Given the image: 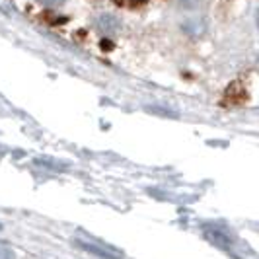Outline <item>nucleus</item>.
<instances>
[{"label": "nucleus", "mask_w": 259, "mask_h": 259, "mask_svg": "<svg viewBox=\"0 0 259 259\" xmlns=\"http://www.w3.org/2000/svg\"><path fill=\"white\" fill-rule=\"evenodd\" d=\"M80 249H84L86 253H92L98 259H123V253L111 246L105 244H96V242H86V240H74Z\"/></svg>", "instance_id": "obj_1"}, {"label": "nucleus", "mask_w": 259, "mask_h": 259, "mask_svg": "<svg viewBox=\"0 0 259 259\" xmlns=\"http://www.w3.org/2000/svg\"><path fill=\"white\" fill-rule=\"evenodd\" d=\"M205 238H207L210 244L224 247V249H228V247L232 246L230 236L224 232V230H221V228H205Z\"/></svg>", "instance_id": "obj_2"}, {"label": "nucleus", "mask_w": 259, "mask_h": 259, "mask_svg": "<svg viewBox=\"0 0 259 259\" xmlns=\"http://www.w3.org/2000/svg\"><path fill=\"white\" fill-rule=\"evenodd\" d=\"M96 26L100 31H104V33H115L117 29H119V20H117L115 16H111V14H102L98 20H96Z\"/></svg>", "instance_id": "obj_3"}, {"label": "nucleus", "mask_w": 259, "mask_h": 259, "mask_svg": "<svg viewBox=\"0 0 259 259\" xmlns=\"http://www.w3.org/2000/svg\"><path fill=\"white\" fill-rule=\"evenodd\" d=\"M0 259H16V251L10 246L0 244Z\"/></svg>", "instance_id": "obj_4"}, {"label": "nucleus", "mask_w": 259, "mask_h": 259, "mask_svg": "<svg viewBox=\"0 0 259 259\" xmlns=\"http://www.w3.org/2000/svg\"><path fill=\"white\" fill-rule=\"evenodd\" d=\"M39 4H43V6H47V8H57V6H61V4H65L66 0H37Z\"/></svg>", "instance_id": "obj_5"}, {"label": "nucleus", "mask_w": 259, "mask_h": 259, "mask_svg": "<svg viewBox=\"0 0 259 259\" xmlns=\"http://www.w3.org/2000/svg\"><path fill=\"white\" fill-rule=\"evenodd\" d=\"M255 26H257V29H259V8H257V12H255Z\"/></svg>", "instance_id": "obj_6"}, {"label": "nucleus", "mask_w": 259, "mask_h": 259, "mask_svg": "<svg viewBox=\"0 0 259 259\" xmlns=\"http://www.w3.org/2000/svg\"><path fill=\"white\" fill-rule=\"evenodd\" d=\"M0 230H2V224H0Z\"/></svg>", "instance_id": "obj_7"}]
</instances>
